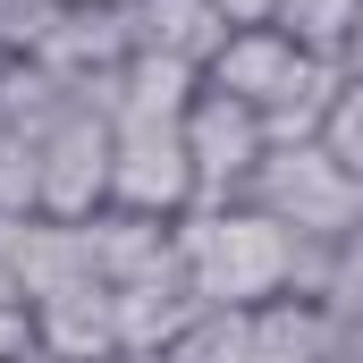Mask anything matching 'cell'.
Masks as SVG:
<instances>
[{
  "instance_id": "1",
  "label": "cell",
  "mask_w": 363,
  "mask_h": 363,
  "mask_svg": "<svg viewBox=\"0 0 363 363\" xmlns=\"http://www.w3.org/2000/svg\"><path fill=\"white\" fill-rule=\"evenodd\" d=\"M178 245H186V271H194V296L211 313H254V304H279V296H321L338 279V245L287 237L271 211H254V203L186 211Z\"/></svg>"
},
{
  "instance_id": "16",
  "label": "cell",
  "mask_w": 363,
  "mask_h": 363,
  "mask_svg": "<svg viewBox=\"0 0 363 363\" xmlns=\"http://www.w3.org/2000/svg\"><path fill=\"white\" fill-rule=\"evenodd\" d=\"M17 363H68V355H51V347H34V355H17Z\"/></svg>"
},
{
  "instance_id": "5",
  "label": "cell",
  "mask_w": 363,
  "mask_h": 363,
  "mask_svg": "<svg viewBox=\"0 0 363 363\" xmlns=\"http://www.w3.org/2000/svg\"><path fill=\"white\" fill-rule=\"evenodd\" d=\"M262 152H271V135H262V118H254L245 101H228V93H211V85L186 101V161H194V186H203L194 211L245 203V186H254V169H262Z\"/></svg>"
},
{
  "instance_id": "9",
  "label": "cell",
  "mask_w": 363,
  "mask_h": 363,
  "mask_svg": "<svg viewBox=\"0 0 363 363\" xmlns=\"http://www.w3.org/2000/svg\"><path fill=\"white\" fill-rule=\"evenodd\" d=\"M127 34H135V51L211 68L220 43H228V17H220L211 0H127Z\"/></svg>"
},
{
  "instance_id": "3",
  "label": "cell",
  "mask_w": 363,
  "mask_h": 363,
  "mask_svg": "<svg viewBox=\"0 0 363 363\" xmlns=\"http://www.w3.org/2000/svg\"><path fill=\"white\" fill-rule=\"evenodd\" d=\"M245 203L271 211L279 228L304 237V245H347L355 220H363V178H347L321 144H279V152H262Z\"/></svg>"
},
{
  "instance_id": "15",
  "label": "cell",
  "mask_w": 363,
  "mask_h": 363,
  "mask_svg": "<svg viewBox=\"0 0 363 363\" xmlns=\"http://www.w3.org/2000/svg\"><path fill=\"white\" fill-rule=\"evenodd\" d=\"M347 68H363V17H355V43H347Z\"/></svg>"
},
{
  "instance_id": "12",
  "label": "cell",
  "mask_w": 363,
  "mask_h": 363,
  "mask_svg": "<svg viewBox=\"0 0 363 363\" xmlns=\"http://www.w3.org/2000/svg\"><path fill=\"white\" fill-rule=\"evenodd\" d=\"M321 152H330L347 178H363V68H347V77H338V93H330V118H321Z\"/></svg>"
},
{
  "instance_id": "10",
  "label": "cell",
  "mask_w": 363,
  "mask_h": 363,
  "mask_svg": "<svg viewBox=\"0 0 363 363\" xmlns=\"http://www.w3.org/2000/svg\"><path fill=\"white\" fill-rule=\"evenodd\" d=\"M355 17H363V0H279L271 9V26L296 43V51L338 60V68H347V43H355Z\"/></svg>"
},
{
  "instance_id": "18",
  "label": "cell",
  "mask_w": 363,
  "mask_h": 363,
  "mask_svg": "<svg viewBox=\"0 0 363 363\" xmlns=\"http://www.w3.org/2000/svg\"><path fill=\"white\" fill-rule=\"evenodd\" d=\"M110 9H127V0H110Z\"/></svg>"
},
{
  "instance_id": "14",
  "label": "cell",
  "mask_w": 363,
  "mask_h": 363,
  "mask_svg": "<svg viewBox=\"0 0 363 363\" xmlns=\"http://www.w3.org/2000/svg\"><path fill=\"white\" fill-rule=\"evenodd\" d=\"M220 17H228V34H245V26H271V9L279 0H211Z\"/></svg>"
},
{
  "instance_id": "6",
  "label": "cell",
  "mask_w": 363,
  "mask_h": 363,
  "mask_svg": "<svg viewBox=\"0 0 363 363\" xmlns=\"http://www.w3.org/2000/svg\"><path fill=\"white\" fill-rule=\"evenodd\" d=\"M93 211H110V110L77 93L68 118L43 135V220H93Z\"/></svg>"
},
{
  "instance_id": "2",
  "label": "cell",
  "mask_w": 363,
  "mask_h": 363,
  "mask_svg": "<svg viewBox=\"0 0 363 363\" xmlns=\"http://www.w3.org/2000/svg\"><path fill=\"white\" fill-rule=\"evenodd\" d=\"M338 60H313V51H296L279 26H245V34H228L220 43V60L203 68V85L228 93V101H245L254 118H262V135L279 144H321V118H330V93H338Z\"/></svg>"
},
{
  "instance_id": "11",
  "label": "cell",
  "mask_w": 363,
  "mask_h": 363,
  "mask_svg": "<svg viewBox=\"0 0 363 363\" xmlns=\"http://www.w3.org/2000/svg\"><path fill=\"white\" fill-rule=\"evenodd\" d=\"M161 363H262L254 355V313H203Z\"/></svg>"
},
{
  "instance_id": "7",
  "label": "cell",
  "mask_w": 363,
  "mask_h": 363,
  "mask_svg": "<svg viewBox=\"0 0 363 363\" xmlns=\"http://www.w3.org/2000/svg\"><path fill=\"white\" fill-rule=\"evenodd\" d=\"M127 51H135L127 9H110V0H68V9L51 17V34H43L34 60H43L51 77H68V85H93V77H118Z\"/></svg>"
},
{
  "instance_id": "8",
  "label": "cell",
  "mask_w": 363,
  "mask_h": 363,
  "mask_svg": "<svg viewBox=\"0 0 363 363\" xmlns=\"http://www.w3.org/2000/svg\"><path fill=\"white\" fill-rule=\"evenodd\" d=\"M26 313H34V347H51V355H68V363L127 355L118 347V287H68V296H43Z\"/></svg>"
},
{
  "instance_id": "13",
  "label": "cell",
  "mask_w": 363,
  "mask_h": 363,
  "mask_svg": "<svg viewBox=\"0 0 363 363\" xmlns=\"http://www.w3.org/2000/svg\"><path fill=\"white\" fill-rule=\"evenodd\" d=\"M68 0H0V60H34Z\"/></svg>"
},
{
  "instance_id": "17",
  "label": "cell",
  "mask_w": 363,
  "mask_h": 363,
  "mask_svg": "<svg viewBox=\"0 0 363 363\" xmlns=\"http://www.w3.org/2000/svg\"><path fill=\"white\" fill-rule=\"evenodd\" d=\"M110 363H161V355H110Z\"/></svg>"
},
{
  "instance_id": "4",
  "label": "cell",
  "mask_w": 363,
  "mask_h": 363,
  "mask_svg": "<svg viewBox=\"0 0 363 363\" xmlns=\"http://www.w3.org/2000/svg\"><path fill=\"white\" fill-rule=\"evenodd\" d=\"M110 203L144 220H186L203 203L186 161V118H110Z\"/></svg>"
}]
</instances>
